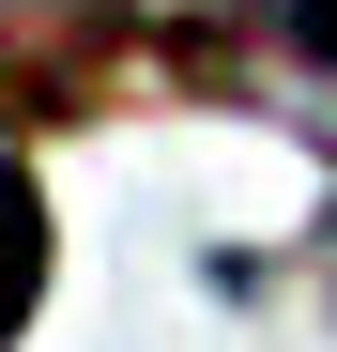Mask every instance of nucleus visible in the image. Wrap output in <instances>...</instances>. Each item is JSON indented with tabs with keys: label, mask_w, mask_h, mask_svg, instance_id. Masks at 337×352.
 <instances>
[{
	"label": "nucleus",
	"mask_w": 337,
	"mask_h": 352,
	"mask_svg": "<svg viewBox=\"0 0 337 352\" xmlns=\"http://www.w3.org/2000/svg\"><path fill=\"white\" fill-rule=\"evenodd\" d=\"M46 307V199H31V168H0V337H31Z\"/></svg>",
	"instance_id": "1"
}]
</instances>
